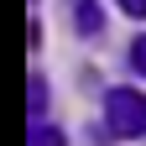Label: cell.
Wrapping results in <instances>:
<instances>
[{"mask_svg": "<svg viewBox=\"0 0 146 146\" xmlns=\"http://www.w3.org/2000/svg\"><path fill=\"white\" fill-rule=\"evenodd\" d=\"M120 11H125V16H136V21H141V16H146V0H120Z\"/></svg>", "mask_w": 146, "mask_h": 146, "instance_id": "cell-5", "label": "cell"}, {"mask_svg": "<svg viewBox=\"0 0 146 146\" xmlns=\"http://www.w3.org/2000/svg\"><path fill=\"white\" fill-rule=\"evenodd\" d=\"M42 110H47V84L42 73H31V120H42Z\"/></svg>", "mask_w": 146, "mask_h": 146, "instance_id": "cell-2", "label": "cell"}, {"mask_svg": "<svg viewBox=\"0 0 146 146\" xmlns=\"http://www.w3.org/2000/svg\"><path fill=\"white\" fill-rule=\"evenodd\" d=\"M104 120H110L115 136L136 141V136H146V99L136 89H110L104 94Z\"/></svg>", "mask_w": 146, "mask_h": 146, "instance_id": "cell-1", "label": "cell"}, {"mask_svg": "<svg viewBox=\"0 0 146 146\" xmlns=\"http://www.w3.org/2000/svg\"><path fill=\"white\" fill-rule=\"evenodd\" d=\"M131 63L146 73V36H136V47H131Z\"/></svg>", "mask_w": 146, "mask_h": 146, "instance_id": "cell-4", "label": "cell"}, {"mask_svg": "<svg viewBox=\"0 0 146 146\" xmlns=\"http://www.w3.org/2000/svg\"><path fill=\"white\" fill-rule=\"evenodd\" d=\"M31 146H63V131H52V125L36 120V125H31Z\"/></svg>", "mask_w": 146, "mask_h": 146, "instance_id": "cell-3", "label": "cell"}]
</instances>
